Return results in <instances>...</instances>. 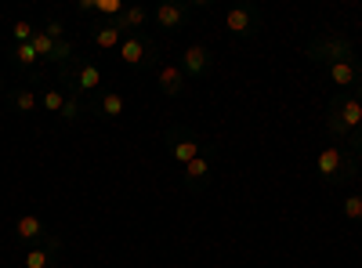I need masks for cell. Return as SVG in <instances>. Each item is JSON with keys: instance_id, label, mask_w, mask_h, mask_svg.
<instances>
[{"instance_id": "6da1fadb", "label": "cell", "mask_w": 362, "mask_h": 268, "mask_svg": "<svg viewBox=\"0 0 362 268\" xmlns=\"http://www.w3.org/2000/svg\"><path fill=\"white\" fill-rule=\"evenodd\" d=\"M358 127H362V102H358L355 91H341L326 105V131L337 141H348Z\"/></svg>"}, {"instance_id": "7a4b0ae2", "label": "cell", "mask_w": 362, "mask_h": 268, "mask_svg": "<svg viewBox=\"0 0 362 268\" xmlns=\"http://www.w3.org/2000/svg\"><path fill=\"white\" fill-rule=\"evenodd\" d=\"M315 170L322 177V185H348L358 174V156L344 145H326L315 156Z\"/></svg>"}, {"instance_id": "3957f363", "label": "cell", "mask_w": 362, "mask_h": 268, "mask_svg": "<svg viewBox=\"0 0 362 268\" xmlns=\"http://www.w3.org/2000/svg\"><path fill=\"white\" fill-rule=\"evenodd\" d=\"M308 58H312L315 66L348 62V58H355V44H351L344 33H319V37L308 44Z\"/></svg>"}, {"instance_id": "277c9868", "label": "cell", "mask_w": 362, "mask_h": 268, "mask_svg": "<svg viewBox=\"0 0 362 268\" xmlns=\"http://www.w3.org/2000/svg\"><path fill=\"white\" fill-rule=\"evenodd\" d=\"M119 58L134 69H160V44H153L145 33H131L119 44Z\"/></svg>"}, {"instance_id": "5b68a950", "label": "cell", "mask_w": 362, "mask_h": 268, "mask_svg": "<svg viewBox=\"0 0 362 268\" xmlns=\"http://www.w3.org/2000/svg\"><path fill=\"white\" fill-rule=\"evenodd\" d=\"M167 148H170V156H174L181 167H189L199 153H206L210 145H206L196 131H189V127L174 124V127H167Z\"/></svg>"}, {"instance_id": "8992f818", "label": "cell", "mask_w": 362, "mask_h": 268, "mask_svg": "<svg viewBox=\"0 0 362 268\" xmlns=\"http://www.w3.org/2000/svg\"><path fill=\"white\" fill-rule=\"evenodd\" d=\"M62 76V83L69 87V95H90L95 87H102V69L95 62H83V58H76V62L66 69V73H58Z\"/></svg>"}, {"instance_id": "52a82bcc", "label": "cell", "mask_w": 362, "mask_h": 268, "mask_svg": "<svg viewBox=\"0 0 362 268\" xmlns=\"http://www.w3.org/2000/svg\"><path fill=\"white\" fill-rule=\"evenodd\" d=\"M181 73H185V76H192V80H203L210 69H214V54H210V47L206 44H189L185 51H181Z\"/></svg>"}, {"instance_id": "ba28073f", "label": "cell", "mask_w": 362, "mask_h": 268, "mask_svg": "<svg viewBox=\"0 0 362 268\" xmlns=\"http://www.w3.org/2000/svg\"><path fill=\"white\" fill-rule=\"evenodd\" d=\"M225 25H228L232 37L247 40V37H254L257 29H261V15H257L254 8H247V4H239V8H232V11L225 15Z\"/></svg>"}, {"instance_id": "9c48e42d", "label": "cell", "mask_w": 362, "mask_h": 268, "mask_svg": "<svg viewBox=\"0 0 362 268\" xmlns=\"http://www.w3.org/2000/svg\"><path fill=\"white\" fill-rule=\"evenodd\" d=\"M58 250H62V240L47 232V240H44V243H37V247H29V250H25L22 264H25V268H58Z\"/></svg>"}, {"instance_id": "30bf717a", "label": "cell", "mask_w": 362, "mask_h": 268, "mask_svg": "<svg viewBox=\"0 0 362 268\" xmlns=\"http://www.w3.org/2000/svg\"><path fill=\"white\" fill-rule=\"evenodd\" d=\"M189 11L192 4H177V0H163V4L153 11V22L156 29H163V33H174V29H181L189 22Z\"/></svg>"}, {"instance_id": "8fae6325", "label": "cell", "mask_w": 362, "mask_h": 268, "mask_svg": "<svg viewBox=\"0 0 362 268\" xmlns=\"http://www.w3.org/2000/svg\"><path fill=\"white\" fill-rule=\"evenodd\" d=\"M210 170H214V156H210V148H206V153H199L189 167H181V182H185L192 192H199V189L210 185Z\"/></svg>"}, {"instance_id": "7c38bea8", "label": "cell", "mask_w": 362, "mask_h": 268, "mask_svg": "<svg viewBox=\"0 0 362 268\" xmlns=\"http://www.w3.org/2000/svg\"><path fill=\"white\" fill-rule=\"evenodd\" d=\"M185 73H181V66L177 62H160V69H156V87L167 95V98H177L181 91H185Z\"/></svg>"}, {"instance_id": "4fadbf2b", "label": "cell", "mask_w": 362, "mask_h": 268, "mask_svg": "<svg viewBox=\"0 0 362 268\" xmlns=\"http://www.w3.org/2000/svg\"><path fill=\"white\" fill-rule=\"evenodd\" d=\"M326 76L334 87H358L362 83V66H358V58H348V62H334V66H326Z\"/></svg>"}, {"instance_id": "5bb4252c", "label": "cell", "mask_w": 362, "mask_h": 268, "mask_svg": "<svg viewBox=\"0 0 362 268\" xmlns=\"http://www.w3.org/2000/svg\"><path fill=\"white\" fill-rule=\"evenodd\" d=\"M15 235H18L22 243L37 247V243L47 240V228H44V221H40L37 214H18V218H15Z\"/></svg>"}, {"instance_id": "9a60e30c", "label": "cell", "mask_w": 362, "mask_h": 268, "mask_svg": "<svg viewBox=\"0 0 362 268\" xmlns=\"http://www.w3.org/2000/svg\"><path fill=\"white\" fill-rule=\"evenodd\" d=\"M148 18H153V11H148L145 4H127L124 15L116 18V25H119V33H124V37H131V33H141V29L148 25Z\"/></svg>"}, {"instance_id": "2e32d148", "label": "cell", "mask_w": 362, "mask_h": 268, "mask_svg": "<svg viewBox=\"0 0 362 268\" xmlns=\"http://www.w3.org/2000/svg\"><path fill=\"white\" fill-rule=\"evenodd\" d=\"M124 109H127V102H124V95H119V91H102L98 95V105L90 109V112L102 116V120H116V116H124Z\"/></svg>"}, {"instance_id": "e0dca14e", "label": "cell", "mask_w": 362, "mask_h": 268, "mask_svg": "<svg viewBox=\"0 0 362 268\" xmlns=\"http://www.w3.org/2000/svg\"><path fill=\"white\" fill-rule=\"evenodd\" d=\"M124 44V33H119L116 22H95V47L98 51H116Z\"/></svg>"}, {"instance_id": "ac0fdd59", "label": "cell", "mask_w": 362, "mask_h": 268, "mask_svg": "<svg viewBox=\"0 0 362 268\" xmlns=\"http://www.w3.org/2000/svg\"><path fill=\"white\" fill-rule=\"evenodd\" d=\"M11 105H15L18 112H37L40 98H37L33 87H15V91H11Z\"/></svg>"}, {"instance_id": "d6986e66", "label": "cell", "mask_w": 362, "mask_h": 268, "mask_svg": "<svg viewBox=\"0 0 362 268\" xmlns=\"http://www.w3.org/2000/svg\"><path fill=\"white\" fill-rule=\"evenodd\" d=\"M8 54L15 58L18 66H25V69H33V66H37V51H33V44H8Z\"/></svg>"}, {"instance_id": "ffe728a7", "label": "cell", "mask_w": 362, "mask_h": 268, "mask_svg": "<svg viewBox=\"0 0 362 268\" xmlns=\"http://www.w3.org/2000/svg\"><path fill=\"white\" fill-rule=\"evenodd\" d=\"M66 98H69L66 91H58V87H47V91L40 95V105H44L51 116H58V112H62V105H66Z\"/></svg>"}, {"instance_id": "44dd1931", "label": "cell", "mask_w": 362, "mask_h": 268, "mask_svg": "<svg viewBox=\"0 0 362 268\" xmlns=\"http://www.w3.org/2000/svg\"><path fill=\"white\" fill-rule=\"evenodd\" d=\"M341 211H344V218H348V221H355V225H362V192H355V196H348V199L341 203Z\"/></svg>"}, {"instance_id": "7402d4cb", "label": "cell", "mask_w": 362, "mask_h": 268, "mask_svg": "<svg viewBox=\"0 0 362 268\" xmlns=\"http://www.w3.org/2000/svg\"><path fill=\"white\" fill-rule=\"evenodd\" d=\"M29 44H33L37 58H51V54H54V40L44 33V29H37V33H33V40H29Z\"/></svg>"}, {"instance_id": "603a6c76", "label": "cell", "mask_w": 362, "mask_h": 268, "mask_svg": "<svg viewBox=\"0 0 362 268\" xmlns=\"http://www.w3.org/2000/svg\"><path fill=\"white\" fill-rule=\"evenodd\" d=\"M33 33H37L33 22H15L11 25V44H29V40H33Z\"/></svg>"}, {"instance_id": "cb8c5ba5", "label": "cell", "mask_w": 362, "mask_h": 268, "mask_svg": "<svg viewBox=\"0 0 362 268\" xmlns=\"http://www.w3.org/2000/svg\"><path fill=\"white\" fill-rule=\"evenodd\" d=\"M58 120H62V124H76V120H80V98H76V95L66 98L62 112H58Z\"/></svg>"}, {"instance_id": "d4e9b609", "label": "cell", "mask_w": 362, "mask_h": 268, "mask_svg": "<svg viewBox=\"0 0 362 268\" xmlns=\"http://www.w3.org/2000/svg\"><path fill=\"white\" fill-rule=\"evenodd\" d=\"M44 33H47L51 40H66V25H62V22H58V18H51V22L44 25Z\"/></svg>"}, {"instance_id": "484cf974", "label": "cell", "mask_w": 362, "mask_h": 268, "mask_svg": "<svg viewBox=\"0 0 362 268\" xmlns=\"http://www.w3.org/2000/svg\"><path fill=\"white\" fill-rule=\"evenodd\" d=\"M76 11H80V15H95V11H98V0H80Z\"/></svg>"}, {"instance_id": "4316f807", "label": "cell", "mask_w": 362, "mask_h": 268, "mask_svg": "<svg viewBox=\"0 0 362 268\" xmlns=\"http://www.w3.org/2000/svg\"><path fill=\"white\" fill-rule=\"evenodd\" d=\"M348 145H351V153H355V156H362V127L348 138Z\"/></svg>"}, {"instance_id": "83f0119b", "label": "cell", "mask_w": 362, "mask_h": 268, "mask_svg": "<svg viewBox=\"0 0 362 268\" xmlns=\"http://www.w3.org/2000/svg\"><path fill=\"white\" fill-rule=\"evenodd\" d=\"M355 95H358V102H362V83H358V87H355Z\"/></svg>"}, {"instance_id": "f1b7e54d", "label": "cell", "mask_w": 362, "mask_h": 268, "mask_svg": "<svg viewBox=\"0 0 362 268\" xmlns=\"http://www.w3.org/2000/svg\"><path fill=\"white\" fill-rule=\"evenodd\" d=\"M0 91H4V80H0Z\"/></svg>"}]
</instances>
